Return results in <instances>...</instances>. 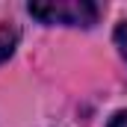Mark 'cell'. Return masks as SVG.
<instances>
[{
  "instance_id": "3957f363",
  "label": "cell",
  "mask_w": 127,
  "mask_h": 127,
  "mask_svg": "<svg viewBox=\"0 0 127 127\" xmlns=\"http://www.w3.org/2000/svg\"><path fill=\"white\" fill-rule=\"evenodd\" d=\"M112 38H115V47H118V53H121V59L127 62V21H121L115 32H112Z\"/></svg>"
},
{
  "instance_id": "277c9868",
  "label": "cell",
  "mask_w": 127,
  "mask_h": 127,
  "mask_svg": "<svg viewBox=\"0 0 127 127\" xmlns=\"http://www.w3.org/2000/svg\"><path fill=\"white\" fill-rule=\"evenodd\" d=\"M109 127H127V109H121V112H115V115L109 118Z\"/></svg>"
},
{
  "instance_id": "6da1fadb",
  "label": "cell",
  "mask_w": 127,
  "mask_h": 127,
  "mask_svg": "<svg viewBox=\"0 0 127 127\" xmlns=\"http://www.w3.org/2000/svg\"><path fill=\"white\" fill-rule=\"evenodd\" d=\"M32 18L41 24H65V27H92L97 21V6L92 0H50V3H30Z\"/></svg>"
},
{
  "instance_id": "7a4b0ae2",
  "label": "cell",
  "mask_w": 127,
  "mask_h": 127,
  "mask_svg": "<svg viewBox=\"0 0 127 127\" xmlns=\"http://www.w3.org/2000/svg\"><path fill=\"white\" fill-rule=\"evenodd\" d=\"M15 44H18V32L9 24H0V65L15 53Z\"/></svg>"
}]
</instances>
